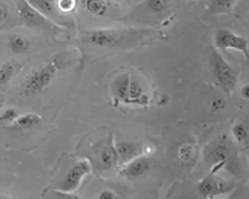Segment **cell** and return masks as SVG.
Returning a JSON list of instances; mask_svg holds the SVG:
<instances>
[{"label":"cell","instance_id":"cell-12","mask_svg":"<svg viewBox=\"0 0 249 199\" xmlns=\"http://www.w3.org/2000/svg\"><path fill=\"white\" fill-rule=\"evenodd\" d=\"M139 148L134 143L129 142H122L117 145L116 151L118 159L122 161H132L137 156Z\"/></svg>","mask_w":249,"mask_h":199},{"label":"cell","instance_id":"cell-20","mask_svg":"<svg viewBox=\"0 0 249 199\" xmlns=\"http://www.w3.org/2000/svg\"><path fill=\"white\" fill-rule=\"evenodd\" d=\"M18 110L14 108H8L0 112V121L2 122H9L12 124L18 118Z\"/></svg>","mask_w":249,"mask_h":199},{"label":"cell","instance_id":"cell-11","mask_svg":"<svg viewBox=\"0 0 249 199\" xmlns=\"http://www.w3.org/2000/svg\"><path fill=\"white\" fill-rule=\"evenodd\" d=\"M29 41L24 36L14 34L8 39V47L10 51L15 54H23L29 48Z\"/></svg>","mask_w":249,"mask_h":199},{"label":"cell","instance_id":"cell-16","mask_svg":"<svg viewBox=\"0 0 249 199\" xmlns=\"http://www.w3.org/2000/svg\"><path fill=\"white\" fill-rule=\"evenodd\" d=\"M118 160L115 149L107 147L103 149L100 154V161L101 164L107 168H110Z\"/></svg>","mask_w":249,"mask_h":199},{"label":"cell","instance_id":"cell-19","mask_svg":"<svg viewBox=\"0 0 249 199\" xmlns=\"http://www.w3.org/2000/svg\"><path fill=\"white\" fill-rule=\"evenodd\" d=\"M233 136L239 143H243L248 139V131L246 127L242 124H236L233 126Z\"/></svg>","mask_w":249,"mask_h":199},{"label":"cell","instance_id":"cell-17","mask_svg":"<svg viewBox=\"0 0 249 199\" xmlns=\"http://www.w3.org/2000/svg\"><path fill=\"white\" fill-rule=\"evenodd\" d=\"M15 73V67L12 64L7 63L0 67V86H3L9 82Z\"/></svg>","mask_w":249,"mask_h":199},{"label":"cell","instance_id":"cell-2","mask_svg":"<svg viewBox=\"0 0 249 199\" xmlns=\"http://www.w3.org/2000/svg\"><path fill=\"white\" fill-rule=\"evenodd\" d=\"M126 31L121 29H93L86 33V42L98 48L118 47L124 42Z\"/></svg>","mask_w":249,"mask_h":199},{"label":"cell","instance_id":"cell-9","mask_svg":"<svg viewBox=\"0 0 249 199\" xmlns=\"http://www.w3.org/2000/svg\"><path fill=\"white\" fill-rule=\"evenodd\" d=\"M129 82L130 75L129 73H123L118 75L112 84V94L118 100L128 102Z\"/></svg>","mask_w":249,"mask_h":199},{"label":"cell","instance_id":"cell-29","mask_svg":"<svg viewBox=\"0 0 249 199\" xmlns=\"http://www.w3.org/2000/svg\"><path fill=\"white\" fill-rule=\"evenodd\" d=\"M2 107H3V104H2V101L0 100V112L2 110Z\"/></svg>","mask_w":249,"mask_h":199},{"label":"cell","instance_id":"cell-5","mask_svg":"<svg viewBox=\"0 0 249 199\" xmlns=\"http://www.w3.org/2000/svg\"><path fill=\"white\" fill-rule=\"evenodd\" d=\"M215 44L220 50H233L243 54L249 59V41L246 37L239 36L229 29H218L215 36Z\"/></svg>","mask_w":249,"mask_h":199},{"label":"cell","instance_id":"cell-6","mask_svg":"<svg viewBox=\"0 0 249 199\" xmlns=\"http://www.w3.org/2000/svg\"><path fill=\"white\" fill-rule=\"evenodd\" d=\"M18 14L27 26L31 27L41 28V29H59V26L54 24L51 19L39 13L31 5L24 0L18 7Z\"/></svg>","mask_w":249,"mask_h":199},{"label":"cell","instance_id":"cell-8","mask_svg":"<svg viewBox=\"0 0 249 199\" xmlns=\"http://www.w3.org/2000/svg\"><path fill=\"white\" fill-rule=\"evenodd\" d=\"M151 168V161L147 157H140L133 159L124 169L128 178H136L145 174Z\"/></svg>","mask_w":249,"mask_h":199},{"label":"cell","instance_id":"cell-1","mask_svg":"<svg viewBox=\"0 0 249 199\" xmlns=\"http://www.w3.org/2000/svg\"><path fill=\"white\" fill-rule=\"evenodd\" d=\"M63 67L62 58L55 56L51 58L26 76L22 83L20 94L27 98L41 94L53 83Z\"/></svg>","mask_w":249,"mask_h":199},{"label":"cell","instance_id":"cell-27","mask_svg":"<svg viewBox=\"0 0 249 199\" xmlns=\"http://www.w3.org/2000/svg\"><path fill=\"white\" fill-rule=\"evenodd\" d=\"M212 107L214 109H216V110H218V109H220L223 108V101H222V100H219V99L215 100V101L212 103Z\"/></svg>","mask_w":249,"mask_h":199},{"label":"cell","instance_id":"cell-18","mask_svg":"<svg viewBox=\"0 0 249 199\" xmlns=\"http://www.w3.org/2000/svg\"><path fill=\"white\" fill-rule=\"evenodd\" d=\"M168 0H147V8L154 13H161L166 9Z\"/></svg>","mask_w":249,"mask_h":199},{"label":"cell","instance_id":"cell-10","mask_svg":"<svg viewBox=\"0 0 249 199\" xmlns=\"http://www.w3.org/2000/svg\"><path fill=\"white\" fill-rule=\"evenodd\" d=\"M41 122L42 118L41 115L35 112H26L18 115V118L11 124V126L19 130H26L37 126Z\"/></svg>","mask_w":249,"mask_h":199},{"label":"cell","instance_id":"cell-25","mask_svg":"<svg viewBox=\"0 0 249 199\" xmlns=\"http://www.w3.org/2000/svg\"><path fill=\"white\" fill-rule=\"evenodd\" d=\"M8 8L0 2V22L4 21L8 18Z\"/></svg>","mask_w":249,"mask_h":199},{"label":"cell","instance_id":"cell-26","mask_svg":"<svg viewBox=\"0 0 249 199\" xmlns=\"http://www.w3.org/2000/svg\"><path fill=\"white\" fill-rule=\"evenodd\" d=\"M242 97L246 100H249V85L246 84L242 87L241 91H240Z\"/></svg>","mask_w":249,"mask_h":199},{"label":"cell","instance_id":"cell-24","mask_svg":"<svg viewBox=\"0 0 249 199\" xmlns=\"http://www.w3.org/2000/svg\"><path fill=\"white\" fill-rule=\"evenodd\" d=\"M98 199H116V196L111 190H104L99 194Z\"/></svg>","mask_w":249,"mask_h":199},{"label":"cell","instance_id":"cell-15","mask_svg":"<svg viewBox=\"0 0 249 199\" xmlns=\"http://www.w3.org/2000/svg\"><path fill=\"white\" fill-rule=\"evenodd\" d=\"M87 12L94 16H104L107 12V5L104 0H86Z\"/></svg>","mask_w":249,"mask_h":199},{"label":"cell","instance_id":"cell-3","mask_svg":"<svg viewBox=\"0 0 249 199\" xmlns=\"http://www.w3.org/2000/svg\"><path fill=\"white\" fill-rule=\"evenodd\" d=\"M211 64L213 73L218 83L225 91H231L237 82L236 72L231 65L216 51L211 52Z\"/></svg>","mask_w":249,"mask_h":199},{"label":"cell","instance_id":"cell-23","mask_svg":"<svg viewBox=\"0 0 249 199\" xmlns=\"http://www.w3.org/2000/svg\"><path fill=\"white\" fill-rule=\"evenodd\" d=\"M47 199H81L73 193H65L60 190H55L51 192Z\"/></svg>","mask_w":249,"mask_h":199},{"label":"cell","instance_id":"cell-13","mask_svg":"<svg viewBox=\"0 0 249 199\" xmlns=\"http://www.w3.org/2000/svg\"><path fill=\"white\" fill-rule=\"evenodd\" d=\"M26 1L37 12L48 19L55 14V6L53 0H26Z\"/></svg>","mask_w":249,"mask_h":199},{"label":"cell","instance_id":"cell-7","mask_svg":"<svg viewBox=\"0 0 249 199\" xmlns=\"http://www.w3.org/2000/svg\"><path fill=\"white\" fill-rule=\"evenodd\" d=\"M232 186L222 178L210 175L201 181L199 185V193L204 197L213 198L221 196L230 192Z\"/></svg>","mask_w":249,"mask_h":199},{"label":"cell","instance_id":"cell-28","mask_svg":"<svg viewBox=\"0 0 249 199\" xmlns=\"http://www.w3.org/2000/svg\"><path fill=\"white\" fill-rule=\"evenodd\" d=\"M0 199H14L10 196H6V195L3 194V193H0Z\"/></svg>","mask_w":249,"mask_h":199},{"label":"cell","instance_id":"cell-21","mask_svg":"<svg viewBox=\"0 0 249 199\" xmlns=\"http://www.w3.org/2000/svg\"><path fill=\"white\" fill-rule=\"evenodd\" d=\"M58 9L63 13H71L76 6V0H58L57 4Z\"/></svg>","mask_w":249,"mask_h":199},{"label":"cell","instance_id":"cell-14","mask_svg":"<svg viewBox=\"0 0 249 199\" xmlns=\"http://www.w3.org/2000/svg\"><path fill=\"white\" fill-rule=\"evenodd\" d=\"M144 97V90L142 86L136 76H130L129 82V94H128V102L139 101Z\"/></svg>","mask_w":249,"mask_h":199},{"label":"cell","instance_id":"cell-4","mask_svg":"<svg viewBox=\"0 0 249 199\" xmlns=\"http://www.w3.org/2000/svg\"><path fill=\"white\" fill-rule=\"evenodd\" d=\"M91 172V165L88 160L79 161L70 168L57 190L65 193H73L80 186L85 177Z\"/></svg>","mask_w":249,"mask_h":199},{"label":"cell","instance_id":"cell-22","mask_svg":"<svg viewBox=\"0 0 249 199\" xmlns=\"http://www.w3.org/2000/svg\"><path fill=\"white\" fill-rule=\"evenodd\" d=\"M238 1L239 0H213V5L216 10L225 11L231 9Z\"/></svg>","mask_w":249,"mask_h":199}]
</instances>
